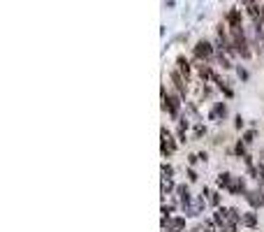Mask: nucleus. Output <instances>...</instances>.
<instances>
[{"mask_svg":"<svg viewBox=\"0 0 264 232\" xmlns=\"http://www.w3.org/2000/svg\"><path fill=\"white\" fill-rule=\"evenodd\" d=\"M232 47H234V51L239 53L241 58H250V49H248V40H246V33L241 31H232Z\"/></svg>","mask_w":264,"mask_h":232,"instance_id":"nucleus-1","label":"nucleus"},{"mask_svg":"<svg viewBox=\"0 0 264 232\" xmlns=\"http://www.w3.org/2000/svg\"><path fill=\"white\" fill-rule=\"evenodd\" d=\"M195 56L200 58V63H204V61H209L213 56V47L209 40H200V42L195 44Z\"/></svg>","mask_w":264,"mask_h":232,"instance_id":"nucleus-2","label":"nucleus"},{"mask_svg":"<svg viewBox=\"0 0 264 232\" xmlns=\"http://www.w3.org/2000/svg\"><path fill=\"white\" fill-rule=\"evenodd\" d=\"M225 21L230 26V31H241L243 28V17H241V10H230L227 12V17H225Z\"/></svg>","mask_w":264,"mask_h":232,"instance_id":"nucleus-3","label":"nucleus"},{"mask_svg":"<svg viewBox=\"0 0 264 232\" xmlns=\"http://www.w3.org/2000/svg\"><path fill=\"white\" fill-rule=\"evenodd\" d=\"M160 137H162V153H165V156H171V153L176 151V142H174V137L169 135L165 128L160 130Z\"/></svg>","mask_w":264,"mask_h":232,"instance_id":"nucleus-4","label":"nucleus"},{"mask_svg":"<svg viewBox=\"0 0 264 232\" xmlns=\"http://www.w3.org/2000/svg\"><path fill=\"white\" fill-rule=\"evenodd\" d=\"M176 65H179V70H176V72H179L181 77L188 82V77H190V63L186 61V56H179V58H176Z\"/></svg>","mask_w":264,"mask_h":232,"instance_id":"nucleus-5","label":"nucleus"},{"mask_svg":"<svg viewBox=\"0 0 264 232\" xmlns=\"http://www.w3.org/2000/svg\"><path fill=\"white\" fill-rule=\"evenodd\" d=\"M241 225H246L248 230H255V228H257V216H255V211H243Z\"/></svg>","mask_w":264,"mask_h":232,"instance_id":"nucleus-6","label":"nucleus"},{"mask_svg":"<svg viewBox=\"0 0 264 232\" xmlns=\"http://www.w3.org/2000/svg\"><path fill=\"white\" fill-rule=\"evenodd\" d=\"M243 195H246V200L250 202L253 207H262V204H264V200L260 198V193H257V190H246Z\"/></svg>","mask_w":264,"mask_h":232,"instance_id":"nucleus-7","label":"nucleus"},{"mask_svg":"<svg viewBox=\"0 0 264 232\" xmlns=\"http://www.w3.org/2000/svg\"><path fill=\"white\" fill-rule=\"evenodd\" d=\"M171 82L176 84V88H179L181 95H186V91H188V86H186V84H188V82H186V79H183L179 72H171Z\"/></svg>","mask_w":264,"mask_h":232,"instance_id":"nucleus-8","label":"nucleus"},{"mask_svg":"<svg viewBox=\"0 0 264 232\" xmlns=\"http://www.w3.org/2000/svg\"><path fill=\"white\" fill-rule=\"evenodd\" d=\"M197 72H200L202 82H209V79H213V77H216L211 67H209V65H204V63H200V65H197Z\"/></svg>","mask_w":264,"mask_h":232,"instance_id":"nucleus-9","label":"nucleus"},{"mask_svg":"<svg viewBox=\"0 0 264 232\" xmlns=\"http://www.w3.org/2000/svg\"><path fill=\"white\" fill-rule=\"evenodd\" d=\"M186 228V218H171L167 223V232H181Z\"/></svg>","mask_w":264,"mask_h":232,"instance_id":"nucleus-10","label":"nucleus"},{"mask_svg":"<svg viewBox=\"0 0 264 232\" xmlns=\"http://www.w3.org/2000/svg\"><path fill=\"white\" fill-rule=\"evenodd\" d=\"M232 183H234V181H232V174H227V172H222L220 177H218V186H222V188L230 190V188H232Z\"/></svg>","mask_w":264,"mask_h":232,"instance_id":"nucleus-11","label":"nucleus"},{"mask_svg":"<svg viewBox=\"0 0 264 232\" xmlns=\"http://www.w3.org/2000/svg\"><path fill=\"white\" fill-rule=\"evenodd\" d=\"M202 195H209V204H213V207H218V204H220V198H218V193H213V190H204Z\"/></svg>","mask_w":264,"mask_h":232,"instance_id":"nucleus-12","label":"nucleus"},{"mask_svg":"<svg viewBox=\"0 0 264 232\" xmlns=\"http://www.w3.org/2000/svg\"><path fill=\"white\" fill-rule=\"evenodd\" d=\"M225 114H227V109H225V105H220V102H218V105L213 107L211 118H218V116H225Z\"/></svg>","mask_w":264,"mask_h":232,"instance_id":"nucleus-13","label":"nucleus"},{"mask_svg":"<svg viewBox=\"0 0 264 232\" xmlns=\"http://www.w3.org/2000/svg\"><path fill=\"white\" fill-rule=\"evenodd\" d=\"M218 63H220L225 70H227V67H232V65H230V61H227V56H222V53H218Z\"/></svg>","mask_w":264,"mask_h":232,"instance_id":"nucleus-14","label":"nucleus"},{"mask_svg":"<svg viewBox=\"0 0 264 232\" xmlns=\"http://www.w3.org/2000/svg\"><path fill=\"white\" fill-rule=\"evenodd\" d=\"M253 139H255V130H248V133L243 135V144H250Z\"/></svg>","mask_w":264,"mask_h":232,"instance_id":"nucleus-15","label":"nucleus"},{"mask_svg":"<svg viewBox=\"0 0 264 232\" xmlns=\"http://www.w3.org/2000/svg\"><path fill=\"white\" fill-rule=\"evenodd\" d=\"M162 174H165V179H171V174H174V169L169 167V165H162Z\"/></svg>","mask_w":264,"mask_h":232,"instance_id":"nucleus-16","label":"nucleus"},{"mask_svg":"<svg viewBox=\"0 0 264 232\" xmlns=\"http://www.w3.org/2000/svg\"><path fill=\"white\" fill-rule=\"evenodd\" d=\"M236 153L246 158V144H243V142H239V144H236Z\"/></svg>","mask_w":264,"mask_h":232,"instance_id":"nucleus-17","label":"nucleus"},{"mask_svg":"<svg viewBox=\"0 0 264 232\" xmlns=\"http://www.w3.org/2000/svg\"><path fill=\"white\" fill-rule=\"evenodd\" d=\"M257 193L262 195V200H264V181H260V186H257Z\"/></svg>","mask_w":264,"mask_h":232,"instance_id":"nucleus-18","label":"nucleus"},{"mask_svg":"<svg viewBox=\"0 0 264 232\" xmlns=\"http://www.w3.org/2000/svg\"><path fill=\"white\" fill-rule=\"evenodd\" d=\"M204 228H206V232H213V223L206 221V223H204Z\"/></svg>","mask_w":264,"mask_h":232,"instance_id":"nucleus-19","label":"nucleus"}]
</instances>
